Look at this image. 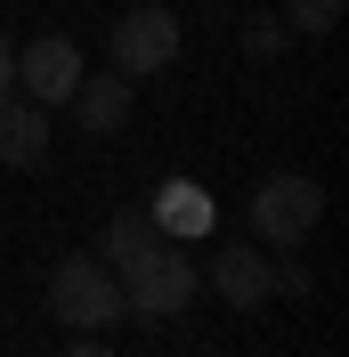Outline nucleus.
Here are the masks:
<instances>
[{"mask_svg": "<svg viewBox=\"0 0 349 357\" xmlns=\"http://www.w3.org/2000/svg\"><path fill=\"white\" fill-rule=\"evenodd\" d=\"M0 162L8 171H49V106H33V98L0 106Z\"/></svg>", "mask_w": 349, "mask_h": 357, "instance_id": "8", "label": "nucleus"}, {"mask_svg": "<svg viewBox=\"0 0 349 357\" xmlns=\"http://www.w3.org/2000/svg\"><path fill=\"white\" fill-rule=\"evenodd\" d=\"M82 73H89V57H82V41H66V33H41V41L17 49V98H33V106H66Z\"/></svg>", "mask_w": 349, "mask_h": 357, "instance_id": "5", "label": "nucleus"}, {"mask_svg": "<svg viewBox=\"0 0 349 357\" xmlns=\"http://www.w3.org/2000/svg\"><path fill=\"white\" fill-rule=\"evenodd\" d=\"M154 244H171V236L154 227V211H114V220H106V244H98V260H106V268H131V260H147Z\"/></svg>", "mask_w": 349, "mask_h": 357, "instance_id": "9", "label": "nucleus"}, {"mask_svg": "<svg viewBox=\"0 0 349 357\" xmlns=\"http://www.w3.org/2000/svg\"><path fill=\"white\" fill-rule=\"evenodd\" d=\"M66 106H73V122H82L89 138H114V130H131V114H138V82H122V73H82Z\"/></svg>", "mask_w": 349, "mask_h": 357, "instance_id": "7", "label": "nucleus"}, {"mask_svg": "<svg viewBox=\"0 0 349 357\" xmlns=\"http://www.w3.org/2000/svg\"><path fill=\"white\" fill-rule=\"evenodd\" d=\"M317 357H333V349H317Z\"/></svg>", "mask_w": 349, "mask_h": 357, "instance_id": "16", "label": "nucleus"}, {"mask_svg": "<svg viewBox=\"0 0 349 357\" xmlns=\"http://www.w3.org/2000/svg\"><path fill=\"white\" fill-rule=\"evenodd\" d=\"M106 57L122 82H147V73H163L179 57V17L163 8V0H138V8H122L106 33Z\"/></svg>", "mask_w": 349, "mask_h": 357, "instance_id": "4", "label": "nucleus"}, {"mask_svg": "<svg viewBox=\"0 0 349 357\" xmlns=\"http://www.w3.org/2000/svg\"><path fill=\"white\" fill-rule=\"evenodd\" d=\"M244 220H252V244H276V252H301L325 220V187L309 171H268L244 203Z\"/></svg>", "mask_w": 349, "mask_h": 357, "instance_id": "2", "label": "nucleus"}, {"mask_svg": "<svg viewBox=\"0 0 349 357\" xmlns=\"http://www.w3.org/2000/svg\"><path fill=\"white\" fill-rule=\"evenodd\" d=\"M114 284H122V309H131V317L163 325V317H187V309H195V292H203V268L187 260L179 244H154L147 260L114 268Z\"/></svg>", "mask_w": 349, "mask_h": 357, "instance_id": "3", "label": "nucleus"}, {"mask_svg": "<svg viewBox=\"0 0 349 357\" xmlns=\"http://www.w3.org/2000/svg\"><path fill=\"white\" fill-rule=\"evenodd\" d=\"M66 357H114V341L106 333H82V341H66Z\"/></svg>", "mask_w": 349, "mask_h": 357, "instance_id": "15", "label": "nucleus"}, {"mask_svg": "<svg viewBox=\"0 0 349 357\" xmlns=\"http://www.w3.org/2000/svg\"><path fill=\"white\" fill-rule=\"evenodd\" d=\"M41 309L66 325V333H114L122 325V284H114V268L98 260V252H66V260L49 268V284H41Z\"/></svg>", "mask_w": 349, "mask_h": 357, "instance_id": "1", "label": "nucleus"}, {"mask_svg": "<svg viewBox=\"0 0 349 357\" xmlns=\"http://www.w3.org/2000/svg\"><path fill=\"white\" fill-rule=\"evenodd\" d=\"M147 211H154V227H163V236H203V227H211V195H203V187H187V178H171Z\"/></svg>", "mask_w": 349, "mask_h": 357, "instance_id": "10", "label": "nucleus"}, {"mask_svg": "<svg viewBox=\"0 0 349 357\" xmlns=\"http://www.w3.org/2000/svg\"><path fill=\"white\" fill-rule=\"evenodd\" d=\"M341 8H349V0H284L276 17H284V33H292V41H325L333 24H341Z\"/></svg>", "mask_w": 349, "mask_h": 357, "instance_id": "11", "label": "nucleus"}, {"mask_svg": "<svg viewBox=\"0 0 349 357\" xmlns=\"http://www.w3.org/2000/svg\"><path fill=\"white\" fill-rule=\"evenodd\" d=\"M203 284H211L228 309H268V301H276V260H268L260 244H228Z\"/></svg>", "mask_w": 349, "mask_h": 357, "instance_id": "6", "label": "nucleus"}, {"mask_svg": "<svg viewBox=\"0 0 349 357\" xmlns=\"http://www.w3.org/2000/svg\"><path fill=\"white\" fill-rule=\"evenodd\" d=\"M284 41H292V33H284V17H276V8H260V17H244V57H260V66H268V57H276Z\"/></svg>", "mask_w": 349, "mask_h": 357, "instance_id": "12", "label": "nucleus"}, {"mask_svg": "<svg viewBox=\"0 0 349 357\" xmlns=\"http://www.w3.org/2000/svg\"><path fill=\"white\" fill-rule=\"evenodd\" d=\"M8 98H17V41L0 33V106H8Z\"/></svg>", "mask_w": 349, "mask_h": 357, "instance_id": "14", "label": "nucleus"}, {"mask_svg": "<svg viewBox=\"0 0 349 357\" xmlns=\"http://www.w3.org/2000/svg\"><path fill=\"white\" fill-rule=\"evenodd\" d=\"M309 284H317V276L301 268V252H292V260H276V292H284V301H309Z\"/></svg>", "mask_w": 349, "mask_h": 357, "instance_id": "13", "label": "nucleus"}]
</instances>
